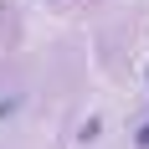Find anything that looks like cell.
<instances>
[{
    "instance_id": "obj_2",
    "label": "cell",
    "mask_w": 149,
    "mask_h": 149,
    "mask_svg": "<svg viewBox=\"0 0 149 149\" xmlns=\"http://www.w3.org/2000/svg\"><path fill=\"white\" fill-rule=\"evenodd\" d=\"M134 144H139V149H149V118L139 123V134H134Z\"/></svg>"
},
{
    "instance_id": "obj_1",
    "label": "cell",
    "mask_w": 149,
    "mask_h": 149,
    "mask_svg": "<svg viewBox=\"0 0 149 149\" xmlns=\"http://www.w3.org/2000/svg\"><path fill=\"white\" fill-rule=\"evenodd\" d=\"M15 108H21V98H0V118H10Z\"/></svg>"
}]
</instances>
